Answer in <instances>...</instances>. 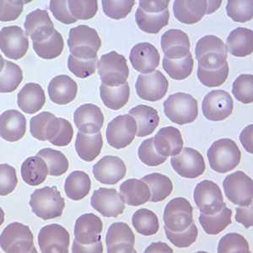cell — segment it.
<instances>
[{
    "label": "cell",
    "instance_id": "30",
    "mask_svg": "<svg viewBox=\"0 0 253 253\" xmlns=\"http://www.w3.org/2000/svg\"><path fill=\"white\" fill-rule=\"evenodd\" d=\"M173 11L175 19L187 25L197 23L206 15L207 1H179L173 4Z\"/></svg>",
    "mask_w": 253,
    "mask_h": 253
},
{
    "label": "cell",
    "instance_id": "52",
    "mask_svg": "<svg viewBox=\"0 0 253 253\" xmlns=\"http://www.w3.org/2000/svg\"><path fill=\"white\" fill-rule=\"evenodd\" d=\"M97 58L81 59L70 54L68 58V68L69 71L81 79H85L92 75L96 70Z\"/></svg>",
    "mask_w": 253,
    "mask_h": 253
},
{
    "label": "cell",
    "instance_id": "32",
    "mask_svg": "<svg viewBox=\"0 0 253 253\" xmlns=\"http://www.w3.org/2000/svg\"><path fill=\"white\" fill-rule=\"evenodd\" d=\"M128 113L136 120L138 126L136 135L140 138L153 133L160 123L158 112L146 105H138L130 110Z\"/></svg>",
    "mask_w": 253,
    "mask_h": 253
},
{
    "label": "cell",
    "instance_id": "15",
    "mask_svg": "<svg viewBox=\"0 0 253 253\" xmlns=\"http://www.w3.org/2000/svg\"><path fill=\"white\" fill-rule=\"evenodd\" d=\"M69 242V231L60 224L46 225L38 234V244L42 253H68Z\"/></svg>",
    "mask_w": 253,
    "mask_h": 253
},
{
    "label": "cell",
    "instance_id": "16",
    "mask_svg": "<svg viewBox=\"0 0 253 253\" xmlns=\"http://www.w3.org/2000/svg\"><path fill=\"white\" fill-rule=\"evenodd\" d=\"M170 164L175 172L185 178H197L205 170V159L198 150L189 147H186L178 155L172 156Z\"/></svg>",
    "mask_w": 253,
    "mask_h": 253
},
{
    "label": "cell",
    "instance_id": "44",
    "mask_svg": "<svg viewBox=\"0 0 253 253\" xmlns=\"http://www.w3.org/2000/svg\"><path fill=\"white\" fill-rule=\"evenodd\" d=\"M38 156L46 161L48 167V175L59 176L69 170V161L61 151L46 148L41 150L38 153Z\"/></svg>",
    "mask_w": 253,
    "mask_h": 253
},
{
    "label": "cell",
    "instance_id": "54",
    "mask_svg": "<svg viewBox=\"0 0 253 253\" xmlns=\"http://www.w3.org/2000/svg\"><path fill=\"white\" fill-rule=\"evenodd\" d=\"M18 184L16 170L14 167L8 164L0 166V194L9 195Z\"/></svg>",
    "mask_w": 253,
    "mask_h": 253
},
{
    "label": "cell",
    "instance_id": "22",
    "mask_svg": "<svg viewBox=\"0 0 253 253\" xmlns=\"http://www.w3.org/2000/svg\"><path fill=\"white\" fill-rule=\"evenodd\" d=\"M74 122L80 132L95 134L101 131L104 124V115L101 108L94 104H84L74 113Z\"/></svg>",
    "mask_w": 253,
    "mask_h": 253
},
{
    "label": "cell",
    "instance_id": "4",
    "mask_svg": "<svg viewBox=\"0 0 253 253\" xmlns=\"http://www.w3.org/2000/svg\"><path fill=\"white\" fill-rule=\"evenodd\" d=\"M227 47L220 38L207 35L198 41L196 44V59L199 67L204 69H218L227 63Z\"/></svg>",
    "mask_w": 253,
    "mask_h": 253
},
{
    "label": "cell",
    "instance_id": "49",
    "mask_svg": "<svg viewBox=\"0 0 253 253\" xmlns=\"http://www.w3.org/2000/svg\"><path fill=\"white\" fill-rule=\"evenodd\" d=\"M232 93L237 101L243 104L253 103V75H241L234 81Z\"/></svg>",
    "mask_w": 253,
    "mask_h": 253
},
{
    "label": "cell",
    "instance_id": "9",
    "mask_svg": "<svg viewBox=\"0 0 253 253\" xmlns=\"http://www.w3.org/2000/svg\"><path fill=\"white\" fill-rule=\"evenodd\" d=\"M224 193L234 205L248 206L253 203V181L241 170L228 175L223 181Z\"/></svg>",
    "mask_w": 253,
    "mask_h": 253
},
{
    "label": "cell",
    "instance_id": "13",
    "mask_svg": "<svg viewBox=\"0 0 253 253\" xmlns=\"http://www.w3.org/2000/svg\"><path fill=\"white\" fill-rule=\"evenodd\" d=\"M168 86L169 82L160 70L138 75L135 84L138 97L151 102L160 101L164 97L167 95Z\"/></svg>",
    "mask_w": 253,
    "mask_h": 253
},
{
    "label": "cell",
    "instance_id": "50",
    "mask_svg": "<svg viewBox=\"0 0 253 253\" xmlns=\"http://www.w3.org/2000/svg\"><path fill=\"white\" fill-rule=\"evenodd\" d=\"M102 9L104 14L113 20H122L129 15L133 6L134 0H103Z\"/></svg>",
    "mask_w": 253,
    "mask_h": 253
},
{
    "label": "cell",
    "instance_id": "47",
    "mask_svg": "<svg viewBox=\"0 0 253 253\" xmlns=\"http://www.w3.org/2000/svg\"><path fill=\"white\" fill-rule=\"evenodd\" d=\"M219 253H249L250 248L244 236L238 233H229L223 236L218 245Z\"/></svg>",
    "mask_w": 253,
    "mask_h": 253
},
{
    "label": "cell",
    "instance_id": "19",
    "mask_svg": "<svg viewBox=\"0 0 253 253\" xmlns=\"http://www.w3.org/2000/svg\"><path fill=\"white\" fill-rule=\"evenodd\" d=\"M124 161L118 156H104L93 167V175L101 183L113 185L126 175Z\"/></svg>",
    "mask_w": 253,
    "mask_h": 253
},
{
    "label": "cell",
    "instance_id": "3",
    "mask_svg": "<svg viewBox=\"0 0 253 253\" xmlns=\"http://www.w3.org/2000/svg\"><path fill=\"white\" fill-rule=\"evenodd\" d=\"M30 206L36 215L48 220L63 214L65 201L57 187H45L35 190L31 195Z\"/></svg>",
    "mask_w": 253,
    "mask_h": 253
},
{
    "label": "cell",
    "instance_id": "64",
    "mask_svg": "<svg viewBox=\"0 0 253 253\" xmlns=\"http://www.w3.org/2000/svg\"><path fill=\"white\" fill-rule=\"evenodd\" d=\"M222 3V1L217 0V1H207V11L206 15H211L212 13L216 11L219 9V6Z\"/></svg>",
    "mask_w": 253,
    "mask_h": 253
},
{
    "label": "cell",
    "instance_id": "26",
    "mask_svg": "<svg viewBox=\"0 0 253 253\" xmlns=\"http://www.w3.org/2000/svg\"><path fill=\"white\" fill-rule=\"evenodd\" d=\"M26 131V117L19 111L8 110L1 114L0 135L5 141L20 140L23 138Z\"/></svg>",
    "mask_w": 253,
    "mask_h": 253
},
{
    "label": "cell",
    "instance_id": "5",
    "mask_svg": "<svg viewBox=\"0 0 253 253\" xmlns=\"http://www.w3.org/2000/svg\"><path fill=\"white\" fill-rule=\"evenodd\" d=\"M167 118L179 125L191 124L195 121L199 114L198 101L193 95L177 92L170 95L163 104Z\"/></svg>",
    "mask_w": 253,
    "mask_h": 253
},
{
    "label": "cell",
    "instance_id": "63",
    "mask_svg": "<svg viewBox=\"0 0 253 253\" xmlns=\"http://www.w3.org/2000/svg\"><path fill=\"white\" fill-rule=\"evenodd\" d=\"M144 253H172L173 250L168 245L166 244V243H163V242H156V243H152V244L150 245V246L145 249Z\"/></svg>",
    "mask_w": 253,
    "mask_h": 253
},
{
    "label": "cell",
    "instance_id": "31",
    "mask_svg": "<svg viewBox=\"0 0 253 253\" xmlns=\"http://www.w3.org/2000/svg\"><path fill=\"white\" fill-rule=\"evenodd\" d=\"M228 52L235 57H247L253 51V32L252 30L238 27L228 36L226 41Z\"/></svg>",
    "mask_w": 253,
    "mask_h": 253
},
{
    "label": "cell",
    "instance_id": "28",
    "mask_svg": "<svg viewBox=\"0 0 253 253\" xmlns=\"http://www.w3.org/2000/svg\"><path fill=\"white\" fill-rule=\"evenodd\" d=\"M45 103L46 95L39 84H26L17 95L18 106L22 112L27 114L39 112Z\"/></svg>",
    "mask_w": 253,
    "mask_h": 253
},
{
    "label": "cell",
    "instance_id": "20",
    "mask_svg": "<svg viewBox=\"0 0 253 253\" xmlns=\"http://www.w3.org/2000/svg\"><path fill=\"white\" fill-rule=\"evenodd\" d=\"M25 29L26 36L32 38L33 42H42L47 40L55 32L48 12L40 9H36L26 15Z\"/></svg>",
    "mask_w": 253,
    "mask_h": 253
},
{
    "label": "cell",
    "instance_id": "55",
    "mask_svg": "<svg viewBox=\"0 0 253 253\" xmlns=\"http://www.w3.org/2000/svg\"><path fill=\"white\" fill-rule=\"evenodd\" d=\"M53 115L48 112H43L35 116L30 121V131L32 137L40 141H46V129L50 118Z\"/></svg>",
    "mask_w": 253,
    "mask_h": 253
},
{
    "label": "cell",
    "instance_id": "60",
    "mask_svg": "<svg viewBox=\"0 0 253 253\" xmlns=\"http://www.w3.org/2000/svg\"><path fill=\"white\" fill-rule=\"evenodd\" d=\"M236 220L242 224L245 228L252 227L253 225V203L248 206H240L236 208Z\"/></svg>",
    "mask_w": 253,
    "mask_h": 253
},
{
    "label": "cell",
    "instance_id": "23",
    "mask_svg": "<svg viewBox=\"0 0 253 253\" xmlns=\"http://www.w3.org/2000/svg\"><path fill=\"white\" fill-rule=\"evenodd\" d=\"M103 230L101 219L94 213H84L75 221V240L83 245L94 244L101 240Z\"/></svg>",
    "mask_w": 253,
    "mask_h": 253
},
{
    "label": "cell",
    "instance_id": "21",
    "mask_svg": "<svg viewBox=\"0 0 253 253\" xmlns=\"http://www.w3.org/2000/svg\"><path fill=\"white\" fill-rule=\"evenodd\" d=\"M130 62L133 69L142 74H150L160 64L161 56L156 46L149 42L136 44L131 49Z\"/></svg>",
    "mask_w": 253,
    "mask_h": 253
},
{
    "label": "cell",
    "instance_id": "38",
    "mask_svg": "<svg viewBox=\"0 0 253 253\" xmlns=\"http://www.w3.org/2000/svg\"><path fill=\"white\" fill-rule=\"evenodd\" d=\"M0 59V91L1 93L13 92L23 81V72L17 64L3 59V57Z\"/></svg>",
    "mask_w": 253,
    "mask_h": 253
},
{
    "label": "cell",
    "instance_id": "12",
    "mask_svg": "<svg viewBox=\"0 0 253 253\" xmlns=\"http://www.w3.org/2000/svg\"><path fill=\"white\" fill-rule=\"evenodd\" d=\"M233 109V99L229 93L222 89H216L208 93L202 103L204 116L210 121L225 120L232 113Z\"/></svg>",
    "mask_w": 253,
    "mask_h": 253
},
{
    "label": "cell",
    "instance_id": "36",
    "mask_svg": "<svg viewBox=\"0 0 253 253\" xmlns=\"http://www.w3.org/2000/svg\"><path fill=\"white\" fill-rule=\"evenodd\" d=\"M170 13L167 9L162 13H147L139 7L136 10L135 21L138 28L149 34H157L168 25Z\"/></svg>",
    "mask_w": 253,
    "mask_h": 253
},
{
    "label": "cell",
    "instance_id": "2",
    "mask_svg": "<svg viewBox=\"0 0 253 253\" xmlns=\"http://www.w3.org/2000/svg\"><path fill=\"white\" fill-rule=\"evenodd\" d=\"M207 156L212 170L224 174L234 170L240 164L242 152L234 140L221 138L212 144Z\"/></svg>",
    "mask_w": 253,
    "mask_h": 253
},
{
    "label": "cell",
    "instance_id": "37",
    "mask_svg": "<svg viewBox=\"0 0 253 253\" xmlns=\"http://www.w3.org/2000/svg\"><path fill=\"white\" fill-rule=\"evenodd\" d=\"M232 210L227 208L226 205L222 208L218 213L213 214L202 213L199 216V223L208 235L215 236L221 233L223 230L231 224Z\"/></svg>",
    "mask_w": 253,
    "mask_h": 253
},
{
    "label": "cell",
    "instance_id": "17",
    "mask_svg": "<svg viewBox=\"0 0 253 253\" xmlns=\"http://www.w3.org/2000/svg\"><path fill=\"white\" fill-rule=\"evenodd\" d=\"M94 210L107 218H116L124 213L125 205L114 188L101 187L95 190L90 199Z\"/></svg>",
    "mask_w": 253,
    "mask_h": 253
},
{
    "label": "cell",
    "instance_id": "42",
    "mask_svg": "<svg viewBox=\"0 0 253 253\" xmlns=\"http://www.w3.org/2000/svg\"><path fill=\"white\" fill-rule=\"evenodd\" d=\"M162 65L170 78L175 81H183L193 73L194 61L191 53L180 59H169L164 57Z\"/></svg>",
    "mask_w": 253,
    "mask_h": 253
},
{
    "label": "cell",
    "instance_id": "46",
    "mask_svg": "<svg viewBox=\"0 0 253 253\" xmlns=\"http://www.w3.org/2000/svg\"><path fill=\"white\" fill-rule=\"evenodd\" d=\"M197 75L199 81L205 86L210 87V88L220 86L227 80L228 75H229V65L228 63H225L219 69H213V70L198 67Z\"/></svg>",
    "mask_w": 253,
    "mask_h": 253
},
{
    "label": "cell",
    "instance_id": "48",
    "mask_svg": "<svg viewBox=\"0 0 253 253\" xmlns=\"http://www.w3.org/2000/svg\"><path fill=\"white\" fill-rule=\"evenodd\" d=\"M164 230L169 242L178 248H188L196 242L199 235L198 228L193 222L186 230L179 231V232H175L169 230L166 226H164Z\"/></svg>",
    "mask_w": 253,
    "mask_h": 253
},
{
    "label": "cell",
    "instance_id": "18",
    "mask_svg": "<svg viewBox=\"0 0 253 253\" xmlns=\"http://www.w3.org/2000/svg\"><path fill=\"white\" fill-rule=\"evenodd\" d=\"M135 236L128 224L117 222L110 225L106 236L107 253H132L134 250Z\"/></svg>",
    "mask_w": 253,
    "mask_h": 253
},
{
    "label": "cell",
    "instance_id": "41",
    "mask_svg": "<svg viewBox=\"0 0 253 253\" xmlns=\"http://www.w3.org/2000/svg\"><path fill=\"white\" fill-rule=\"evenodd\" d=\"M132 223L136 231L144 236L156 235L160 228L158 217L147 209L137 210L132 215Z\"/></svg>",
    "mask_w": 253,
    "mask_h": 253
},
{
    "label": "cell",
    "instance_id": "40",
    "mask_svg": "<svg viewBox=\"0 0 253 253\" xmlns=\"http://www.w3.org/2000/svg\"><path fill=\"white\" fill-rule=\"evenodd\" d=\"M142 180L146 182L150 190V201L158 203L163 201L172 192V181L167 175L161 173H152L144 176Z\"/></svg>",
    "mask_w": 253,
    "mask_h": 253
},
{
    "label": "cell",
    "instance_id": "34",
    "mask_svg": "<svg viewBox=\"0 0 253 253\" xmlns=\"http://www.w3.org/2000/svg\"><path fill=\"white\" fill-rule=\"evenodd\" d=\"M103 146L101 132L95 134H86L79 132L75 141V150L81 160L93 161L97 157Z\"/></svg>",
    "mask_w": 253,
    "mask_h": 253
},
{
    "label": "cell",
    "instance_id": "10",
    "mask_svg": "<svg viewBox=\"0 0 253 253\" xmlns=\"http://www.w3.org/2000/svg\"><path fill=\"white\" fill-rule=\"evenodd\" d=\"M165 226L169 230L179 232L186 230L193 222V208L184 198L171 199L164 210Z\"/></svg>",
    "mask_w": 253,
    "mask_h": 253
},
{
    "label": "cell",
    "instance_id": "51",
    "mask_svg": "<svg viewBox=\"0 0 253 253\" xmlns=\"http://www.w3.org/2000/svg\"><path fill=\"white\" fill-rule=\"evenodd\" d=\"M139 160L148 167H158L167 161V157L161 156L157 153L154 145V138H148L142 142L138 148Z\"/></svg>",
    "mask_w": 253,
    "mask_h": 253
},
{
    "label": "cell",
    "instance_id": "35",
    "mask_svg": "<svg viewBox=\"0 0 253 253\" xmlns=\"http://www.w3.org/2000/svg\"><path fill=\"white\" fill-rule=\"evenodd\" d=\"M90 187L91 181L89 175L81 170H75L67 177L64 191L69 199L80 201L89 194Z\"/></svg>",
    "mask_w": 253,
    "mask_h": 253
},
{
    "label": "cell",
    "instance_id": "1",
    "mask_svg": "<svg viewBox=\"0 0 253 253\" xmlns=\"http://www.w3.org/2000/svg\"><path fill=\"white\" fill-rule=\"evenodd\" d=\"M68 46L71 54L75 58L94 59L97 58L101 41L95 29L81 25L69 31Z\"/></svg>",
    "mask_w": 253,
    "mask_h": 253
},
{
    "label": "cell",
    "instance_id": "39",
    "mask_svg": "<svg viewBox=\"0 0 253 253\" xmlns=\"http://www.w3.org/2000/svg\"><path fill=\"white\" fill-rule=\"evenodd\" d=\"M100 94L104 105L109 109H121L129 100L130 87L128 83L117 87L107 86L101 84Z\"/></svg>",
    "mask_w": 253,
    "mask_h": 253
},
{
    "label": "cell",
    "instance_id": "25",
    "mask_svg": "<svg viewBox=\"0 0 253 253\" xmlns=\"http://www.w3.org/2000/svg\"><path fill=\"white\" fill-rule=\"evenodd\" d=\"M154 145L157 153L164 157L178 155L183 149L180 130L171 126L162 127L154 138Z\"/></svg>",
    "mask_w": 253,
    "mask_h": 253
},
{
    "label": "cell",
    "instance_id": "62",
    "mask_svg": "<svg viewBox=\"0 0 253 253\" xmlns=\"http://www.w3.org/2000/svg\"><path fill=\"white\" fill-rule=\"evenodd\" d=\"M253 124L246 126L240 134V141L242 143V146L244 147L245 150L250 154H253Z\"/></svg>",
    "mask_w": 253,
    "mask_h": 253
},
{
    "label": "cell",
    "instance_id": "58",
    "mask_svg": "<svg viewBox=\"0 0 253 253\" xmlns=\"http://www.w3.org/2000/svg\"><path fill=\"white\" fill-rule=\"evenodd\" d=\"M74 129L72 124L63 118V125L58 132V135L52 140L51 144L55 146L64 147L69 145L72 141Z\"/></svg>",
    "mask_w": 253,
    "mask_h": 253
},
{
    "label": "cell",
    "instance_id": "24",
    "mask_svg": "<svg viewBox=\"0 0 253 253\" xmlns=\"http://www.w3.org/2000/svg\"><path fill=\"white\" fill-rule=\"evenodd\" d=\"M161 46L165 57L169 59H180L191 53L189 38L186 32L170 29L162 35Z\"/></svg>",
    "mask_w": 253,
    "mask_h": 253
},
{
    "label": "cell",
    "instance_id": "43",
    "mask_svg": "<svg viewBox=\"0 0 253 253\" xmlns=\"http://www.w3.org/2000/svg\"><path fill=\"white\" fill-rule=\"evenodd\" d=\"M64 42L62 35L55 30L47 40L42 42H33V48L38 56L43 59H54L63 52Z\"/></svg>",
    "mask_w": 253,
    "mask_h": 253
},
{
    "label": "cell",
    "instance_id": "27",
    "mask_svg": "<svg viewBox=\"0 0 253 253\" xmlns=\"http://www.w3.org/2000/svg\"><path fill=\"white\" fill-rule=\"evenodd\" d=\"M47 91L49 97L53 103L67 105L72 102L76 97L78 85L68 75H58L50 81Z\"/></svg>",
    "mask_w": 253,
    "mask_h": 253
},
{
    "label": "cell",
    "instance_id": "29",
    "mask_svg": "<svg viewBox=\"0 0 253 253\" xmlns=\"http://www.w3.org/2000/svg\"><path fill=\"white\" fill-rule=\"evenodd\" d=\"M119 188L122 200L127 205L140 206L150 201V187L143 180L128 179L123 182Z\"/></svg>",
    "mask_w": 253,
    "mask_h": 253
},
{
    "label": "cell",
    "instance_id": "33",
    "mask_svg": "<svg viewBox=\"0 0 253 253\" xmlns=\"http://www.w3.org/2000/svg\"><path fill=\"white\" fill-rule=\"evenodd\" d=\"M20 173L24 181L30 186H39L46 181L48 167L40 156H31L21 165Z\"/></svg>",
    "mask_w": 253,
    "mask_h": 253
},
{
    "label": "cell",
    "instance_id": "57",
    "mask_svg": "<svg viewBox=\"0 0 253 253\" xmlns=\"http://www.w3.org/2000/svg\"><path fill=\"white\" fill-rule=\"evenodd\" d=\"M50 10L56 20L65 25H70L77 22V20L73 16L69 9V1L59 0L50 1Z\"/></svg>",
    "mask_w": 253,
    "mask_h": 253
},
{
    "label": "cell",
    "instance_id": "7",
    "mask_svg": "<svg viewBox=\"0 0 253 253\" xmlns=\"http://www.w3.org/2000/svg\"><path fill=\"white\" fill-rule=\"evenodd\" d=\"M97 68L101 82L107 86H120L127 82L129 69L126 59L116 51L102 55Z\"/></svg>",
    "mask_w": 253,
    "mask_h": 253
},
{
    "label": "cell",
    "instance_id": "8",
    "mask_svg": "<svg viewBox=\"0 0 253 253\" xmlns=\"http://www.w3.org/2000/svg\"><path fill=\"white\" fill-rule=\"evenodd\" d=\"M137 131L138 126L133 117L129 114L118 116L107 125V143L117 150L124 149L133 141Z\"/></svg>",
    "mask_w": 253,
    "mask_h": 253
},
{
    "label": "cell",
    "instance_id": "14",
    "mask_svg": "<svg viewBox=\"0 0 253 253\" xmlns=\"http://www.w3.org/2000/svg\"><path fill=\"white\" fill-rule=\"evenodd\" d=\"M0 47L5 57L19 60L29 48V40L20 26H6L0 32Z\"/></svg>",
    "mask_w": 253,
    "mask_h": 253
},
{
    "label": "cell",
    "instance_id": "6",
    "mask_svg": "<svg viewBox=\"0 0 253 253\" xmlns=\"http://www.w3.org/2000/svg\"><path fill=\"white\" fill-rule=\"evenodd\" d=\"M3 252L8 253H37L32 230L26 224L14 222L6 226L0 237Z\"/></svg>",
    "mask_w": 253,
    "mask_h": 253
},
{
    "label": "cell",
    "instance_id": "45",
    "mask_svg": "<svg viewBox=\"0 0 253 253\" xmlns=\"http://www.w3.org/2000/svg\"><path fill=\"white\" fill-rule=\"evenodd\" d=\"M227 15L234 21L245 23L253 19V0H230L226 5Z\"/></svg>",
    "mask_w": 253,
    "mask_h": 253
},
{
    "label": "cell",
    "instance_id": "53",
    "mask_svg": "<svg viewBox=\"0 0 253 253\" xmlns=\"http://www.w3.org/2000/svg\"><path fill=\"white\" fill-rule=\"evenodd\" d=\"M70 13L76 20H89L94 17L98 11V2L91 1H69Z\"/></svg>",
    "mask_w": 253,
    "mask_h": 253
},
{
    "label": "cell",
    "instance_id": "61",
    "mask_svg": "<svg viewBox=\"0 0 253 253\" xmlns=\"http://www.w3.org/2000/svg\"><path fill=\"white\" fill-rule=\"evenodd\" d=\"M73 253H102L103 246L100 242H95L94 244L83 245L79 243L76 240L73 242Z\"/></svg>",
    "mask_w": 253,
    "mask_h": 253
},
{
    "label": "cell",
    "instance_id": "56",
    "mask_svg": "<svg viewBox=\"0 0 253 253\" xmlns=\"http://www.w3.org/2000/svg\"><path fill=\"white\" fill-rule=\"evenodd\" d=\"M0 4L1 21L15 20L23 11L24 1L21 0H1Z\"/></svg>",
    "mask_w": 253,
    "mask_h": 253
},
{
    "label": "cell",
    "instance_id": "59",
    "mask_svg": "<svg viewBox=\"0 0 253 253\" xmlns=\"http://www.w3.org/2000/svg\"><path fill=\"white\" fill-rule=\"evenodd\" d=\"M169 0H141L139 8L147 13H162L168 9Z\"/></svg>",
    "mask_w": 253,
    "mask_h": 253
},
{
    "label": "cell",
    "instance_id": "11",
    "mask_svg": "<svg viewBox=\"0 0 253 253\" xmlns=\"http://www.w3.org/2000/svg\"><path fill=\"white\" fill-rule=\"evenodd\" d=\"M193 199L199 211L205 214L218 213L225 205L220 187L209 180L202 181L197 184Z\"/></svg>",
    "mask_w": 253,
    "mask_h": 253
}]
</instances>
